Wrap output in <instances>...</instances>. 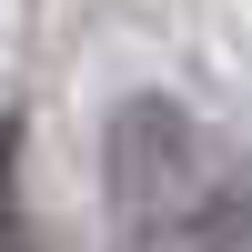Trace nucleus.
I'll use <instances>...</instances> for the list:
<instances>
[{
  "label": "nucleus",
  "mask_w": 252,
  "mask_h": 252,
  "mask_svg": "<svg viewBox=\"0 0 252 252\" xmlns=\"http://www.w3.org/2000/svg\"><path fill=\"white\" fill-rule=\"evenodd\" d=\"M101 202L121 252H252V161L161 91L111 111Z\"/></svg>",
  "instance_id": "f257e3e1"
}]
</instances>
